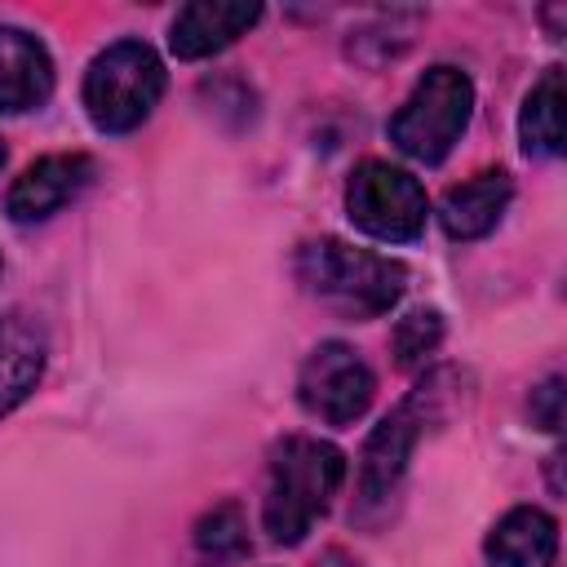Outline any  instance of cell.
<instances>
[{"instance_id": "cell-1", "label": "cell", "mask_w": 567, "mask_h": 567, "mask_svg": "<svg viewBox=\"0 0 567 567\" xmlns=\"http://www.w3.org/2000/svg\"><path fill=\"white\" fill-rule=\"evenodd\" d=\"M346 483V452L315 434H288L270 447L261 527L275 545H297L328 514Z\"/></svg>"}, {"instance_id": "cell-2", "label": "cell", "mask_w": 567, "mask_h": 567, "mask_svg": "<svg viewBox=\"0 0 567 567\" xmlns=\"http://www.w3.org/2000/svg\"><path fill=\"white\" fill-rule=\"evenodd\" d=\"M292 275L306 297H315L341 319H377L408 288L403 261L372 252V248H354L337 235L306 239L292 257Z\"/></svg>"}, {"instance_id": "cell-3", "label": "cell", "mask_w": 567, "mask_h": 567, "mask_svg": "<svg viewBox=\"0 0 567 567\" xmlns=\"http://www.w3.org/2000/svg\"><path fill=\"white\" fill-rule=\"evenodd\" d=\"M164 84H168L164 62L146 40H115L89 62L80 102H84L93 128L133 133L159 106Z\"/></svg>"}, {"instance_id": "cell-4", "label": "cell", "mask_w": 567, "mask_h": 567, "mask_svg": "<svg viewBox=\"0 0 567 567\" xmlns=\"http://www.w3.org/2000/svg\"><path fill=\"white\" fill-rule=\"evenodd\" d=\"M474 115V80L461 66H430L390 115V142L416 164H443Z\"/></svg>"}, {"instance_id": "cell-5", "label": "cell", "mask_w": 567, "mask_h": 567, "mask_svg": "<svg viewBox=\"0 0 567 567\" xmlns=\"http://www.w3.org/2000/svg\"><path fill=\"white\" fill-rule=\"evenodd\" d=\"M452 381H456V372H447V368L430 372L399 408H390L377 421V430L368 434L363 456H359V509H377L399 492L425 425L443 416V399H447Z\"/></svg>"}, {"instance_id": "cell-6", "label": "cell", "mask_w": 567, "mask_h": 567, "mask_svg": "<svg viewBox=\"0 0 567 567\" xmlns=\"http://www.w3.org/2000/svg\"><path fill=\"white\" fill-rule=\"evenodd\" d=\"M346 217L368 239L412 244V239H421V230L430 221V199H425V186L408 168H399L390 159H363V164H354V173L346 182Z\"/></svg>"}, {"instance_id": "cell-7", "label": "cell", "mask_w": 567, "mask_h": 567, "mask_svg": "<svg viewBox=\"0 0 567 567\" xmlns=\"http://www.w3.org/2000/svg\"><path fill=\"white\" fill-rule=\"evenodd\" d=\"M377 394V377L368 359L346 341H319L297 377L301 408L323 425H354Z\"/></svg>"}, {"instance_id": "cell-8", "label": "cell", "mask_w": 567, "mask_h": 567, "mask_svg": "<svg viewBox=\"0 0 567 567\" xmlns=\"http://www.w3.org/2000/svg\"><path fill=\"white\" fill-rule=\"evenodd\" d=\"M97 164L84 151H58V155H40L35 164H27L9 195H4V213L18 226H35L49 221L58 208H66L71 199H80V190L93 182Z\"/></svg>"}, {"instance_id": "cell-9", "label": "cell", "mask_w": 567, "mask_h": 567, "mask_svg": "<svg viewBox=\"0 0 567 567\" xmlns=\"http://www.w3.org/2000/svg\"><path fill=\"white\" fill-rule=\"evenodd\" d=\"M261 4H244V0H190L177 9L173 27H168V49L182 62H199L221 53L226 44H235L248 27H257Z\"/></svg>"}, {"instance_id": "cell-10", "label": "cell", "mask_w": 567, "mask_h": 567, "mask_svg": "<svg viewBox=\"0 0 567 567\" xmlns=\"http://www.w3.org/2000/svg\"><path fill=\"white\" fill-rule=\"evenodd\" d=\"M53 97V58L40 35L0 27V115L40 111Z\"/></svg>"}, {"instance_id": "cell-11", "label": "cell", "mask_w": 567, "mask_h": 567, "mask_svg": "<svg viewBox=\"0 0 567 567\" xmlns=\"http://www.w3.org/2000/svg\"><path fill=\"white\" fill-rule=\"evenodd\" d=\"M44 359H49V337L40 319L27 310L0 315V421L31 399V390L44 377Z\"/></svg>"}, {"instance_id": "cell-12", "label": "cell", "mask_w": 567, "mask_h": 567, "mask_svg": "<svg viewBox=\"0 0 567 567\" xmlns=\"http://www.w3.org/2000/svg\"><path fill=\"white\" fill-rule=\"evenodd\" d=\"M514 199V182L505 168H483L474 177H465L461 186H452L439 204V221L447 230V239H483L501 226L505 208Z\"/></svg>"}, {"instance_id": "cell-13", "label": "cell", "mask_w": 567, "mask_h": 567, "mask_svg": "<svg viewBox=\"0 0 567 567\" xmlns=\"http://www.w3.org/2000/svg\"><path fill=\"white\" fill-rule=\"evenodd\" d=\"M492 567H554L558 558V523L536 505H514L496 518L483 540Z\"/></svg>"}, {"instance_id": "cell-14", "label": "cell", "mask_w": 567, "mask_h": 567, "mask_svg": "<svg viewBox=\"0 0 567 567\" xmlns=\"http://www.w3.org/2000/svg\"><path fill=\"white\" fill-rule=\"evenodd\" d=\"M518 142L527 159H549L563 151V66H545L527 89L518 111Z\"/></svg>"}, {"instance_id": "cell-15", "label": "cell", "mask_w": 567, "mask_h": 567, "mask_svg": "<svg viewBox=\"0 0 567 567\" xmlns=\"http://www.w3.org/2000/svg\"><path fill=\"white\" fill-rule=\"evenodd\" d=\"M443 346V315L434 310V306H416V310H408L399 323H394V332H390V350H394V363L399 368H425L430 363V354Z\"/></svg>"}, {"instance_id": "cell-16", "label": "cell", "mask_w": 567, "mask_h": 567, "mask_svg": "<svg viewBox=\"0 0 567 567\" xmlns=\"http://www.w3.org/2000/svg\"><path fill=\"white\" fill-rule=\"evenodd\" d=\"M195 545L199 554L208 558H239L248 549V523H244V509L235 501H221L213 509L199 514L195 523Z\"/></svg>"}, {"instance_id": "cell-17", "label": "cell", "mask_w": 567, "mask_h": 567, "mask_svg": "<svg viewBox=\"0 0 567 567\" xmlns=\"http://www.w3.org/2000/svg\"><path fill=\"white\" fill-rule=\"evenodd\" d=\"M527 408H532V421L554 434V430L563 425V377H549L545 385H536Z\"/></svg>"}, {"instance_id": "cell-18", "label": "cell", "mask_w": 567, "mask_h": 567, "mask_svg": "<svg viewBox=\"0 0 567 567\" xmlns=\"http://www.w3.org/2000/svg\"><path fill=\"white\" fill-rule=\"evenodd\" d=\"M0 168H4V142H0Z\"/></svg>"}]
</instances>
